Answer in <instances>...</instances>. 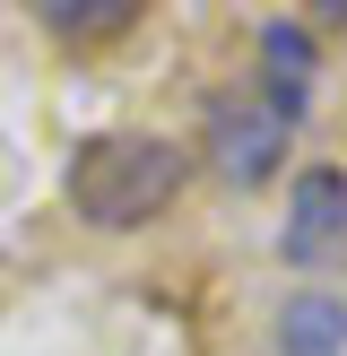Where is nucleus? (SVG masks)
<instances>
[{"label":"nucleus","instance_id":"nucleus-1","mask_svg":"<svg viewBox=\"0 0 347 356\" xmlns=\"http://www.w3.org/2000/svg\"><path fill=\"white\" fill-rule=\"evenodd\" d=\"M191 183V148L165 131H96L61 165V200L78 209L96 235H139L156 226Z\"/></svg>","mask_w":347,"mask_h":356},{"label":"nucleus","instance_id":"nucleus-2","mask_svg":"<svg viewBox=\"0 0 347 356\" xmlns=\"http://www.w3.org/2000/svg\"><path fill=\"white\" fill-rule=\"evenodd\" d=\"M287 270H304V287H321L330 270H347V165L312 156L287 183V226H278Z\"/></svg>","mask_w":347,"mask_h":356},{"label":"nucleus","instance_id":"nucleus-3","mask_svg":"<svg viewBox=\"0 0 347 356\" xmlns=\"http://www.w3.org/2000/svg\"><path fill=\"white\" fill-rule=\"evenodd\" d=\"M287 139H295V131L252 96V87H235V96H208V165H217L226 183L260 191L278 165H287Z\"/></svg>","mask_w":347,"mask_h":356},{"label":"nucleus","instance_id":"nucleus-4","mask_svg":"<svg viewBox=\"0 0 347 356\" xmlns=\"http://www.w3.org/2000/svg\"><path fill=\"white\" fill-rule=\"evenodd\" d=\"M252 52H260V70H252L243 87H252V96H260V104H269V113L295 131V122L312 113V79H321V35H312L304 17H260V44H252Z\"/></svg>","mask_w":347,"mask_h":356},{"label":"nucleus","instance_id":"nucleus-5","mask_svg":"<svg viewBox=\"0 0 347 356\" xmlns=\"http://www.w3.org/2000/svg\"><path fill=\"white\" fill-rule=\"evenodd\" d=\"M278 356H347V296L339 287H295L269 322Z\"/></svg>","mask_w":347,"mask_h":356},{"label":"nucleus","instance_id":"nucleus-6","mask_svg":"<svg viewBox=\"0 0 347 356\" xmlns=\"http://www.w3.org/2000/svg\"><path fill=\"white\" fill-rule=\"evenodd\" d=\"M35 17L52 35H121L139 26V0H35Z\"/></svg>","mask_w":347,"mask_h":356}]
</instances>
